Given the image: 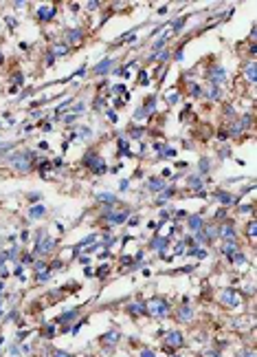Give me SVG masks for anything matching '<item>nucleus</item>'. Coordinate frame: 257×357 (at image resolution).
Masks as SVG:
<instances>
[{
	"label": "nucleus",
	"instance_id": "nucleus-5",
	"mask_svg": "<svg viewBox=\"0 0 257 357\" xmlns=\"http://www.w3.org/2000/svg\"><path fill=\"white\" fill-rule=\"evenodd\" d=\"M189 225H191V227H194V229H198V227H200V225H202V221H200V218H198V216H194V218H191V221H189Z\"/></svg>",
	"mask_w": 257,
	"mask_h": 357
},
{
	"label": "nucleus",
	"instance_id": "nucleus-4",
	"mask_svg": "<svg viewBox=\"0 0 257 357\" xmlns=\"http://www.w3.org/2000/svg\"><path fill=\"white\" fill-rule=\"evenodd\" d=\"M218 199H220L222 203H233V199H231V194H224V192H220V194H218Z\"/></svg>",
	"mask_w": 257,
	"mask_h": 357
},
{
	"label": "nucleus",
	"instance_id": "nucleus-3",
	"mask_svg": "<svg viewBox=\"0 0 257 357\" xmlns=\"http://www.w3.org/2000/svg\"><path fill=\"white\" fill-rule=\"evenodd\" d=\"M44 214V207H33L31 209V218H37V216H42Z\"/></svg>",
	"mask_w": 257,
	"mask_h": 357
},
{
	"label": "nucleus",
	"instance_id": "nucleus-6",
	"mask_svg": "<svg viewBox=\"0 0 257 357\" xmlns=\"http://www.w3.org/2000/svg\"><path fill=\"white\" fill-rule=\"evenodd\" d=\"M150 187H152V190H160V187H163V181H158V179H156V181H152V183H150Z\"/></svg>",
	"mask_w": 257,
	"mask_h": 357
},
{
	"label": "nucleus",
	"instance_id": "nucleus-1",
	"mask_svg": "<svg viewBox=\"0 0 257 357\" xmlns=\"http://www.w3.org/2000/svg\"><path fill=\"white\" fill-rule=\"evenodd\" d=\"M110 64H112V60H106V62L97 64V66H95V73H106V71L110 68Z\"/></svg>",
	"mask_w": 257,
	"mask_h": 357
},
{
	"label": "nucleus",
	"instance_id": "nucleus-2",
	"mask_svg": "<svg viewBox=\"0 0 257 357\" xmlns=\"http://www.w3.org/2000/svg\"><path fill=\"white\" fill-rule=\"evenodd\" d=\"M99 201H103V203H114V194H99Z\"/></svg>",
	"mask_w": 257,
	"mask_h": 357
}]
</instances>
